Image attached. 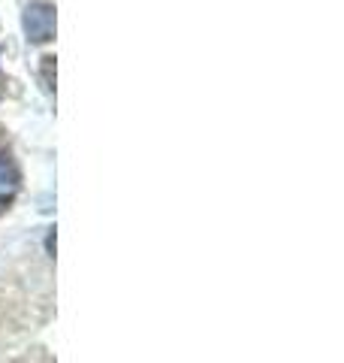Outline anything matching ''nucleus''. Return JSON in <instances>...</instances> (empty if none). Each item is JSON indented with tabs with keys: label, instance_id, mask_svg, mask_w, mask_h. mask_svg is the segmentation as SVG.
Returning <instances> with one entry per match:
<instances>
[{
	"label": "nucleus",
	"instance_id": "nucleus-4",
	"mask_svg": "<svg viewBox=\"0 0 344 363\" xmlns=\"http://www.w3.org/2000/svg\"><path fill=\"white\" fill-rule=\"evenodd\" d=\"M9 206H13V194H4V197H0V215H4Z\"/></svg>",
	"mask_w": 344,
	"mask_h": 363
},
{
	"label": "nucleus",
	"instance_id": "nucleus-5",
	"mask_svg": "<svg viewBox=\"0 0 344 363\" xmlns=\"http://www.w3.org/2000/svg\"><path fill=\"white\" fill-rule=\"evenodd\" d=\"M45 248H49V255L55 257V230H49V240H45Z\"/></svg>",
	"mask_w": 344,
	"mask_h": 363
},
{
	"label": "nucleus",
	"instance_id": "nucleus-3",
	"mask_svg": "<svg viewBox=\"0 0 344 363\" xmlns=\"http://www.w3.org/2000/svg\"><path fill=\"white\" fill-rule=\"evenodd\" d=\"M42 88L49 91V94L55 91V58L52 55H45L42 58Z\"/></svg>",
	"mask_w": 344,
	"mask_h": 363
},
{
	"label": "nucleus",
	"instance_id": "nucleus-2",
	"mask_svg": "<svg viewBox=\"0 0 344 363\" xmlns=\"http://www.w3.org/2000/svg\"><path fill=\"white\" fill-rule=\"evenodd\" d=\"M0 185H18V167H16V157L13 149H9V140H6V130L0 128Z\"/></svg>",
	"mask_w": 344,
	"mask_h": 363
},
{
	"label": "nucleus",
	"instance_id": "nucleus-6",
	"mask_svg": "<svg viewBox=\"0 0 344 363\" xmlns=\"http://www.w3.org/2000/svg\"><path fill=\"white\" fill-rule=\"evenodd\" d=\"M0 91H4V82H0Z\"/></svg>",
	"mask_w": 344,
	"mask_h": 363
},
{
	"label": "nucleus",
	"instance_id": "nucleus-1",
	"mask_svg": "<svg viewBox=\"0 0 344 363\" xmlns=\"http://www.w3.org/2000/svg\"><path fill=\"white\" fill-rule=\"evenodd\" d=\"M25 33L30 43H49L55 37V9L49 4H33L25 13Z\"/></svg>",
	"mask_w": 344,
	"mask_h": 363
}]
</instances>
